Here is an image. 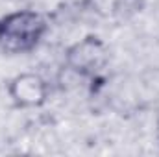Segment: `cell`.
I'll list each match as a JSON object with an SVG mask.
<instances>
[{
	"label": "cell",
	"instance_id": "cell-1",
	"mask_svg": "<svg viewBox=\"0 0 159 157\" xmlns=\"http://www.w3.org/2000/svg\"><path fill=\"white\" fill-rule=\"evenodd\" d=\"M48 32L46 19L34 9H19L0 17V52L19 56L35 50Z\"/></svg>",
	"mask_w": 159,
	"mask_h": 157
},
{
	"label": "cell",
	"instance_id": "cell-2",
	"mask_svg": "<svg viewBox=\"0 0 159 157\" xmlns=\"http://www.w3.org/2000/svg\"><path fill=\"white\" fill-rule=\"evenodd\" d=\"M109 61V50L98 35H85L65 52L67 69L78 78L98 76Z\"/></svg>",
	"mask_w": 159,
	"mask_h": 157
},
{
	"label": "cell",
	"instance_id": "cell-3",
	"mask_svg": "<svg viewBox=\"0 0 159 157\" xmlns=\"http://www.w3.org/2000/svg\"><path fill=\"white\" fill-rule=\"evenodd\" d=\"M7 94L15 107L20 109L41 107L48 100V83L35 72H22L9 79Z\"/></svg>",
	"mask_w": 159,
	"mask_h": 157
},
{
	"label": "cell",
	"instance_id": "cell-4",
	"mask_svg": "<svg viewBox=\"0 0 159 157\" xmlns=\"http://www.w3.org/2000/svg\"><path fill=\"white\" fill-rule=\"evenodd\" d=\"M122 4H124V0H83V6L91 13H94L102 19L115 17L120 11Z\"/></svg>",
	"mask_w": 159,
	"mask_h": 157
}]
</instances>
